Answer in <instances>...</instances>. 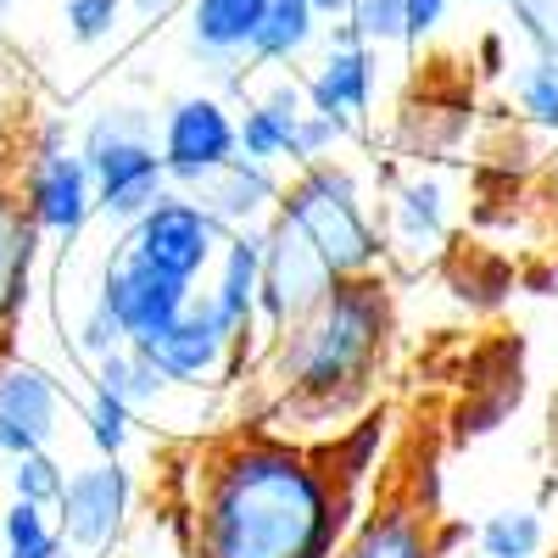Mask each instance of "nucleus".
<instances>
[{
	"instance_id": "27",
	"label": "nucleus",
	"mask_w": 558,
	"mask_h": 558,
	"mask_svg": "<svg viewBox=\"0 0 558 558\" xmlns=\"http://www.w3.org/2000/svg\"><path fill=\"white\" fill-rule=\"evenodd\" d=\"M57 547L62 536H57L51 508L7 497V508H0V558H51Z\"/></svg>"
},
{
	"instance_id": "39",
	"label": "nucleus",
	"mask_w": 558,
	"mask_h": 558,
	"mask_svg": "<svg viewBox=\"0 0 558 558\" xmlns=\"http://www.w3.org/2000/svg\"><path fill=\"white\" fill-rule=\"evenodd\" d=\"M547 558H558V542H553V547H547Z\"/></svg>"
},
{
	"instance_id": "25",
	"label": "nucleus",
	"mask_w": 558,
	"mask_h": 558,
	"mask_svg": "<svg viewBox=\"0 0 558 558\" xmlns=\"http://www.w3.org/2000/svg\"><path fill=\"white\" fill-rule=\"evenodd\" d=\"M336 28L368 51H408V0H352L336 17Z\"/></svg>"
},
{
	"instance_id": "36",
	"label": "nucleus",
	"mask_w": 558,
	"mask_h": 558,
	"mask_svg": "<svg viewBox=\"0 0 558 558\" xmlns=\"http://www.w3.org/2000/svg\"><path fill=\"white\" fill-rule=\"evenodd\" d=\"M307 7H313V12L324 17V23H336V17H341V12L352 7V0H307Z\"/></svg>"
},
{
	"instance_id": "42",
	"label": "nucleus",
	"mask_w": 558,
	"mask_h": 558,
	"mask_svg": "<svg viewBox=\"0 0 558 558\" xmlns=\"http://www.w3.org/2000/svg\"><path fill=\"white\" fill-rule=\"evenodd\" d=\"M553 279H558V263H553Z\"/></svg>"
},
{
	"instance_id": "2",
	"label": "nucleus",
	"mask_w": 558,
	"mask_h": 558,
	"mask_svg": "<svg viewBox=\"0 0 558 558\" xmlns=\"http://www.w3.org/2000/svg\"><path fill=\"white\" fill-rule=\"evenodd\" d=\"M397 336H402V318H397L391 274L336 279V291L307 318L268 336L252 375L257 380L252 425L318 447L347 418L380 402V380L391 368Z\"/></svg>"
},
{
	"instance_id": "10",
	"label": "nucleus",
	"mask_w": 558,
	"mask_h": 558,
	"mask_svg": "<svg viewBox=\"0 0 558 558\" xmlns=\"http://www.w3.org/2000/svg\"><path fill=\"white\" fill-rule=\"evenodd\" d=\"M17 184V202L28 223L39 229L45 246H78L84 229L96 223V179H89L84 157L68 151H28Z\"/></svg>"
},
{
	"instance_id": "26",
	"label": "nucleus",
	"mask_w": 558,
	"mask_h": 558,
	"mask_svg": "<svg viewBox=\"0 0 558 558\" xmlns=\"http://www.w3.org/2000/svg\"><path fill=\"white\" fill-rule=\"evenodd\" d=\"M78 425H84V441H89V452H96V458H129V447L140 441V418L118 397H107L96 386L84 391Z\"/></svg>"
},
{
	"instance_id": "41",
	"label": "nucleus",
	"mask_w": 558,
	"mask_h": 558,
	"mask_svg": "<svg viewBox=\"0 0 558 558\" xmlns=\"http://www.w3.org/2000/svg\"><path fill=\"white\" fill-rule=\"evenodd\" d=\"M463 558H481V553H463Z\"/></svg>"
},
{
	"instance_id": "11",
	"label": "nucleus",
	"mask_w": 558,
	"mask_h": 558,
	"mask_svg": "<svg viewBox=\"0 0 558 558\" xmlns=\"http://www.w3.org/2000/svg\"><path fill=\"white\" fill-rule=\"evenodd\" d=\"M268 0H184V57L207 73L218 96H246L252 39Z\"/></svg>"
},
{
	"instance_id": "43",
	"label": "nucleus",
	"mask_w": 558,
	"mask_h": 558,
	"mask_svg": "<svg viewBox=\"0 0 558 558\" xmlns=\"http://www.w3.org/2000/svg\"><path fill=\"white\" fill-rule=\"evenodd\" d=\"M553 68H558V62H553Z\"/></svg>"
},
{
	"instance_id": "20",
	"label": "nucleus",
	"mask_w": 558,
	"mask_h": 558,
	"mask_svg": "<svg viewBox=\"0 0 558 558\" xmlns=\"http://www.w3.org/2000/svg\"><path fill=\"white\" fill-rule=\"evenodd\" d=\"M279 191H286V168H268L252 157H235L223 173H213L196 202L223 223V229H263L279 207Z\"/></svg>"
},
{
	"instance_id": "31",
	"label": "nucleus",
	"mask_w": 558,
	"mask_h": 558,
	"mask_svg": "<svg viewBox=\"0 0 558 558\" xmlns=\"http://www.w3.org/2000/svg\"><path fill=\"white\" fill-rule=\"evenodd\" d=\"M508 23H514L525 57L558 62V0H508Z\"/></svg>"
},
{
	"instance_id": "33",
	"label": "nucleus",
	"mask_w": 558,
	"mask_h": 558,
	"mask_svg": "<svg viewBox=\"0 0 558 558\" xmlns=\"http://www.w3.org/2000/svg\"><path fill=\"white\" fill-rule=\"evenodd\" d=\"M458 0H408V51H425V45L452 23Z\"/></svg>"
},
{
	"instance_id": "21",
	"label": "nucleus",
	"mask_w": 558,
	"mask_h": 558,
	"mask_svg": "<svg viewBox=\"0 0 558 558\" xmlns=\"http://www.w3.org/2000/svg\"><path fill=\"white\" fill-rule=\"evenodd\" d=\"M324 34H330V23H324L307 0H268V12L257 23V39H252V73H291L302 68Z\"/></svg>"
},
{
	"instance_id": "15",
	"label": "nucleus",
	"mask_w": 558,
	"mask_h": 558,
	"mask_svg": "<svg viewBox=\"0 0 558 558\" xmlns=\"http://www.w3.org/2000/svg\"><path fill=\"white\" fill-rule=\"evenodd\" d=\"M436 514L441 508L413 497V486L386 481L363 502V514L336 558H441L436 553Z\"/></svg>"
},
{
	"instance_id": "16",
	"label": "nucleus",
	"mask_w": 558,
	"mask_h": 558,
	"mask_svg": "<svg viewBox=\"0 0 558 558\" xmlns=\"http://www.w3.org/2000/svg\"><path fill=\"white\" fill-rule=\"evenodd\" d=\"M257 279H263V229H229L207 279H202V296L213 302V313L235 330L246 347H268L263 324H257Z\"/></svg>"
},
{
	"instance_id": "12",
	"label": "nucleus",
	"mask_w": 558,
	"mask_h": 558,
	"mask_svg": "<svg viewBox=\"0 0 558 558\" xmlns=\"http://www.w3.org/2000/svg\"><path fill=\"white\" fill-rule=\"evenodd\" d=\"M196 286H184V279H168L157 274L151 263H140L134 252H123L112 241V252L101 257V274H96V302L112 313V324L123 330L129 347H146L151 336H162L168 324L191 307Z\"/></svg>"
},
{
	"instance_id": "13",
	"label": "nucleus",
	"mask_w": 558,
	"mask_h": 558,
	"mask_svg": "<svg viewBox=\"0 0 558 558\" xmlns=\"http://www.w3.org/2000/svg\"><path fill=\"white\" fill-rule=\"evenodd\" d=\"M68 418V391L45 363L0 352V458H23L57 447Z\"/></svg>"
},
{
	"instance_id": "28",
	"label": "nucleus",
	"mask_w": 558,
	"mask_h": 558,
	"mask_svg": "<svg viewBox=\"0 0 558 558\" xmlns=\"http://www.w3.org/2000/svg\"><path fill=\"white\" fill-rule=\"evenodd\" d=\"M68 486V463L57 458V447H45V452H23L7 463V497L17 502H39V508H51Z\"/></svg>"
},
{
	"instance_id": "30",
	"label": "nucleus",
	"mask_w": 558,
	"mask_h": 558,
	"mask_svg": "<svg viewBox=\"0 0 558 558\" xmlns=\"http://www.w3.org/2000/svg\"><path fill=\"white\" fill-rule=\"evenodd\" d=\"M357 140V129H347L341 118H324V112H302L296 123V140H291V168H307V162H324V157H341L347 146ZM286 168V173H291Z\"/></svg>"
},
{
	"instance_id": "37",
	"label": "nucleus",
	"mask_w": 558,
	"mask_h": 558,
	"mask_svg": "<svg viewBox=\"0 0 558 558\" xmlns=\"http://www.w3.org/2000/svg\"><path fill=\"white\" fill-rule=\"evenodd\" d=\"M17 7H23V0H0V23H7V17H12Z\"/></svg>"
},
{
	"instance_id": "6",
	"label": "nucleus",
	"mask_w": 558,
	"mask_h": 558,
	"mask_svg": "<svg viewBox=\"0 0 558 558\" xmlns=\"http://www.w3.org/2000/svg\"><path fill=\"white\" fill-rule=\"evenodd\" d=\"M157 157L173 191L196 196L213 173H223L241 157L235 134V101L218 89H184L157 112Z\"/></svg>"
},
{
	"instance_id": "9",
	"label": "nucleus",
	"mask_w": 558,
	"mask_h": 558,
	"mask_svg": "<svg viewBox=\"0 0 558 558\" xmlns=\"http://www.w3.org/2000/svg\"><path fill=\"white\" fill-rule=\"evenodd\" d=\"M330 291H336V268L318 257V246L302 235L296 223L268 218L263 223V279H257V324H263V336L291 330V324L307 318Z\"/></svg>"
},
{
	"instance_id": "22",
	"label": "nucleus",
	"mask_w": 558,
	"mask_h": 558,
	"mask_svg": "<svg viewBox=\"0 0 558 558\" xmlns=\"http://www.w3.org/2000/svg\"><path fill=\"white\" fill-rule=\"evenodd\" d=\"M89 368V386L96 391H107V397H118L140 425H146L151 413H162L168 408V397H179L162 375H157V363L140 352V347H112L107 357H96V363H84Z\"/></svg>"
},
{
	"instance_id": "17",
	"label": "nucleus",
	"mask_w": 558,
	"mask_h": 558,
	"mask_svg": "<svg viewBox=\"0 0 558 558\" xmlns=\"http://www.w3.org/2000/svg\"><path fill=\"white\" fill-rule=\"evenodd\" d=\"M39 257H45V241L17 202V184L0 179V352H17V330L34 302Z\"/></svg>"
},
{
	"instance_id": "4",
	"label": "nucleus",
	"mask_w": 558,
	"mask_h": 558,
	"mask_svg": "<svg viewBox=\"0 0 558 558\" xmlns=\"http://www.w3.org/2000/svg\"><path fill=\"white\" fill-rule=\"evenodd\" d=\"M73 151L96 179V223H107L112 235L173 191L157 157V107L146 101H101L73 129Z\"/></svg>"
},
{
	"instance_id": "19",
	"label": "nucleus",
	"mask_w": 558,
	"mask_h": 558,
	"mask_svg": "<svg viewBox=\"0 0 558 558\" xmlns=\"http://www.w3.org/2000/svg\"><path fill=\"white\" fill-rule=\"evenodd\" d=\"M397 436V408L391 402H375L363 408L357 418H347V425L336 436L318 441V458L330 463V475L357 492V497H375L386 486V441Z\"/></svg>"
},
{
	"instance_id": "38",
	"label": "nucleus",
	"mask_w": 558,
	"mask_h": 558,
	"mask_svg": "<svg viewBox=\"0 0 558 558\" xmlns=\"http://www.w3.org/2000/svg\"><path fill=\"white\" fill-rule=\"evenodd\" d=\"M51 558H78V553H73V547H68V542H62V547H57V553H51Z\"/></svg>"
},
{
	"instance_id": "8",
	"label": "nucleus",
	"mask_w": 558,
	"mask_h": 558,
	"mask_svg": "<svg viewBox=\"0 0 558 558\" xmlns=\"http://www.w3.org/2000/svg\"><path fill=\"white\" fill-rule=\"evenodd\" d=\"M229 229L184 191H168L157 207H146L129 229H118V246L134 252L140 263H151L168 279H184V286H202L218 246Z\"/></svg>"
},
{
	"instance_id": "1",
	"label": "nucleus",
	"mask_w": 558,
	"mask_h": 558,
	"mask_svg": "<svg viewBox=\"0 0 558 558\" xmlns=\"http://www.w3.org/2000/svg\"><path fill=\"white\" fill-rule=\"evenodd\" d=\"M363 502L330 475L318 447L241 418L191 447L168 525L179 558H336Z\"/></svg>"
},
{
	"instance_id": "7",
	"label": "nucleus",
	"mask_w": 558,
	"mask_h": 558,
	"mask_svg": "<svg viewBox=\"0 0 558 558\" xmlns=\"http://www.w3.org/2000/svg\"><path fill=\"white\" fill-rule=\"evenodd\" d=\"M375 218H380V241H386V274L391 268L425 274L430 263L452 252L458 213H452V184L441 173H425V168L397 173L375 202Z\"/></svg>"
},
{
	"instance_id": "14",
	"label": "nucleus",
	"mask_w": 558,
	"mask_h": 558,
	"mask_svg": "<svg viewBox=\"0 0 558 558\" xmlns=\"http://www.w3.org/2000/svg\"><path fill=\"white\" fill-rule=\"evenodd\" d=\"M302 96L313 112L341 118L347 129H357V140L375 123V101H380V51L347 39L341 28L324 34L313 68L302 73Z\"/></svg>"
},
{
	"instance_id": "35",
	"label": "nucleus",
	"mask_w": 558,
	"mask_h": 558,
	"mask_svg": "<svg viewBox=\"0 0 558 558\" xmlns=\"http://www.w3.org/2000/svg\"><path fill=\"white\" fill-rule=\"evenodd\" d=\"M179 7H184V0H123V12H129L140 28H157V23H168Z\"/></svg>"
},
{
	"instance_id": "34",
	"label": "nucleus",
	"mask_w": 558,
	"mask_h": 558,
	"mask_svg": "<svg viewBox=\"0 0 558 558\" xmlns=\"http://www.w3.org/2000/svg\"><path fill=\"white\" fill-rule=\"evenodd\" d=\"M470 68H481V78H508V68H514V51H508V34L502 28H486L481 39H475V62Z\"/></svg>"
},
{
	"instance_id": "23",
	"label": "nucleus",
	"mask_w": 558,
	"mask_h": 558,
	"mask_svg": "<svg viewBox=\"0 0 558 558\" xmlns=\"http://www.w3.org/2000/svg\"><path fill=\"white\" fill-rule=\"evenodd\" d=\"M553 525L536 502H502L486 520H475V553L481 558H547Z\"/></svg>"
},
{
	"instance_id": "40",
	"label": "nucleus",
	"mask_w": 558,
	"mask_h": 558,
	"mask_svg": "<svg viewBox=\"0 0 558 558\" xmlns=\"http://www.w3.org/2000/svg\"><path fill=\"white\" fill-rule=\"evenodd\" d=\"M486 7H508V0H486Z\"/></svg>"
},
{
	"instance_id": "32",
	"label": "nucleus",
	"mask_w": 558,
	"mask_h": 558,
	"mask_svg": "<svg viewBox=\"0 0 558 558\" xmlns=\"http://www.w3.org/2000/svg\"><path fill=\"white\" fill-rule=\"evenodd\" d=\"M68 336H73L68 347H73V352H78L84 363H96V357H107L112 347H129V341H123V330H118V324H112V313H107V307H101L96 296L84 302V313L73 318V330H68Z\"/></svg>"
},
{
	"instance_id": "24",
	"label": "nucleus",
	"mask_w": 558,
	"mask_h": 558,
	"mask_svg": "<svg viewBox=\"0 0 558 558\" xmlns=\"http://www.w3.org/2000/svg\"><path fill=\"white\" fill-rule=\"evenodd\" d=\"M508 101L514 118L547 140H558V68L542 57H520V68H508Z\"/></svg>"
},
{
	"instance_id": "3",
	"label": "nucleus",
	"mask_w": 558,
	"mask_h": 558,
	"mask_svg": "<svg viewBox=\"0 0 558 558\" xmlns=\"http://www.w3.org/2000/svg\"><path fill=\"white\" fill-rule=\"evenodd\" d=\"M274 218L296 223L302 235L318 246V257L336 268V279L386 274V241H380V218H375V191H368V173L357 162H347V157H324V162L291 168Z\"/></svg>"
},
{
	"instance_id": "29",
	"label": "nucleus",
	"mask_w": 558,
	"mask_h": 558,
	"mask_svg": "<svg viewBox=\"0 0 558 558\" xmlns=\"http://www.w3.org/2000/svg\"><path fill=\"white\" fill-rule=\"evenodd\" d=\"M123 17H129L123 0H62V34L78 45V51H101V45H112Z\"/></svg>"
},
{
	"instance_id": "5",
	"label": "nucleus",
	"mask_w": 558,
	"mask_h": 558,
	"mask_svg": "<svg viewBox=\"0 0 558 558\" xmlns=\"http://www.w3.org/2000/svg\"><path fill=\"white\" fill-rule=\"evenodd\" d=\"M134 508H140L134 470L123 458H96V452H89L84 463L68 470V486L51 502V520H57V536L78 558H112L129 542Z\"/></svg>"
},
{
	"instance_id": "18",
	"label": "nucleus",
	"mask_w": 558,
	"mask_h": 558,
	"mask_svg": "<svg viewBox=\"0 0 558 558\" xmlns=\"http://www.w3.org/2000/svg\"><path fill=\"white\" fill-rule=\"evenodd\" d=\"M307 112L302 78L291 73H268L257 89H246L235 107V134H241V157L268 162V168H291V140Z\"/></svg>"
}]
</instances>
